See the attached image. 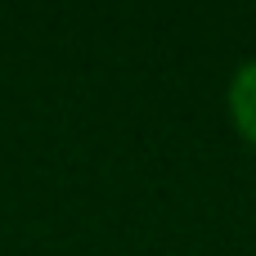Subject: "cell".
Returning <instances> with one entry per match:
<instances>
[{"instance_id": "1", "label": "cell", "mask_w": 256, "mask_h": 256, "mask_svg": "<svg viewBox=\"0 0 256 256\" xmlns=\"http://www.w3.org/2000/svg\"><path fill=\"white\" fill-rule=\"evenodd\" d=\"M230 117L243 130V140L256 144V58H248L230 81Z\"/></svg>"}]
</instances>
